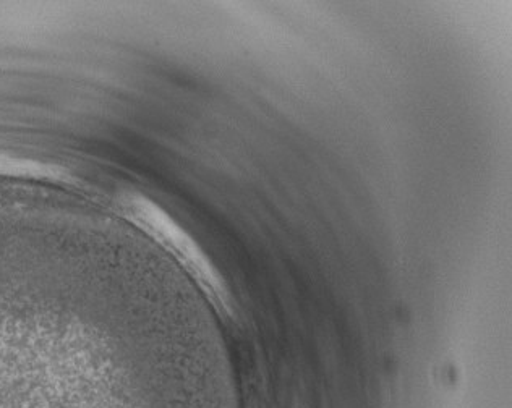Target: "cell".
Wrapping results in <instances>:
<instances>
[{
  "label": "cell",
  "mask_w": 512,
  "mask_h": 408,
  "mask_svg": "<svg viewBox=\"0 0 512 408\" xmlns=\"http://www.w3.org/2000/svg\"><path fill=\"white\" fill-rule=\"evenodd\" d=\"M128 206L132 208V214L137 217L141 226L145 227L167 251H171L179 263L192 274L193 279L211 298L214 306L221 313L232 318L234 306H232L231 294L222 277L195 240L179 224H175L174 219L167 216L163 209L158 208L150 200L133 196L132 200L128 201Z\"/></svg>",
  "instance_id": "1"
}]
</instances>
